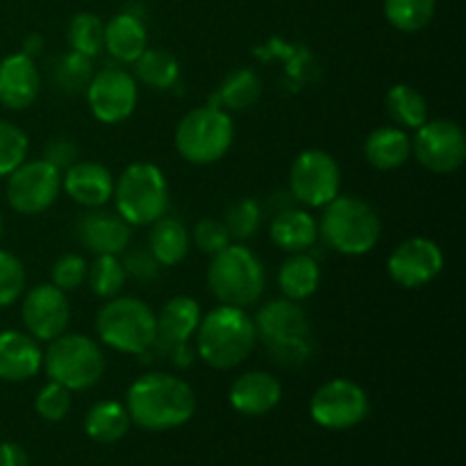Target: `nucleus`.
Returning <instances> with one entry per match:
<instances>
[{"label":"nucleus","mask_w":466,"mask_h":466,"mask_svg":"<svg viewBox=\"0 0 466 466\" xmlns=\"http://www.w3.org/2000/svg\"><path fill=\"white\" fill-rule=\"evenodd\" d=\"M126 410L130 421L150 432L180 428L194 417V390L171 373H146L127 390Z\"/></svg>","instance_id":"f257e3e1"},{"label":"nucleus","mask_w":466,"mask_h":466,"mask_svg":"<svg viewBox=\"0 0 466 466\" xmlns=\"http://www.w3.org/2000/svg\"><path fill=\"white\" fill-rule=\"evenodd\" d=\"M258 344L255 321L248 312L221 305L200 319L196 330V353L212 369H235L253 353Z\"/></svg>","instance_id":"f03ea898"},{"label":"nucleus","mask_w":466,"mask_h":466,"mask_svg":"<svg viewBox=\"0 0 466 466\" xmlns=\"http://www.w3.org/2000/svg\"><path fill=\"white\" fill-rule=\"evenodd\" d=\"M255 332L282 367H300L314 353L309 319L296 300L280 299L264 305L255 317Z\"/></svg>","instance_id":"7ed1b4c3"},{"label":"nucleus","mask_w":466,"mask_h":466,"mask_svg":"<svg viewBox=\"0 0 466 466\" xmlns=\"http://www.w3.org/2000/svg\"><path fill=\"white\" fill-rule=\"evenodd\" d=\"M380 217L376 209L355 196H337L323 208L319 235L341 255H367L380 239Z\"/></svg>","instance_id":"20e7f679"},{"label":"nucleus","mask_w":466,"mask_h":466,"mask_svg":"<svg viewBox=\"0 0 466 466\" xmlns=\"http://www.w3.org/2000/svg\"><path fill=\"white\" fill-rule=\"evenodd\" d=\"M264 267L246 246H226L212 255L208 267V287L221 305L250 308L264 294Z\"/></svg>","instance_id":"39448f33"},{"label":"nucleus","mask_w":466,"mask_h":466,"mask_svg":"<svg viewBox=\"0 0 466 466\" xmlns=\"http://www.w3.org/2000/svg\"><path fill=\"white\" fill-rule=\"evenodd\" d=\"M116 212L127 226H153L168 212V182L162 168L150 162L130 164L114 182Z\"/></svg>","instance_id":"423d86ee"},{"label":"nucleus","mask_w":466,"mask_h":466,"mask_svg":"<svg viewBox=\"0 0 466 466\" xmlns=\"http://www.w3.org/2000/svg\"><path fill=\"white\" fill-rule=\"evenodd\" d=\"M96 332L109 349L126 355H141L157 337V317L144 300L116 296L100 308Z\"/></svg>","instance_id":"0eeeda50"},{"label":"nucleus","mask_w":466,"mask_h":466,"mask_svg":"<svg viewBox=\"0 0 466 466\" xmlns=\"http://www.w3.org/2000/svg\"><path fill=\"white\" fill-rule=\"evenodd\" d=\"M235 126L230 114L217 105L196 107L177 123L176 148L189 164H214L230 150Z\"/></svg>","instance_id":"6e6552de"},{"label":"nucleus","mask_w":466,"mask_h":466,"mask_svg":"<svg viewBox=\"0 0 466 466\" xmlns=\"http://www.w3.org/2000/svg\"><path fill=\"white\" fill-rule=\"evenodd\" d=\"M46 373L53 382L68 391H82L94 387L105 373V358L100 346L85 335H59L44 353Z\"/></svg>","instance_id":"1a4fd4ad"},{"label":"nucleus","mask_w":466,"mask_h":466,"mask_svg":"<svg viewBox=\"0 0 466 466\" xmlns=\"http://www.w3.org/2000/svg\"><path fill=\"white\" fill-rule=\"evenodd\" d=\"M62 191V171L46 159L23 162L7 176V203L23 217L46 212Z\"/></svg>","instance_id":"9d476101"},{"label":"nucleus","mask_w":466,"mask_h":466,"mask_svg":"<svg viewBox=\"0 0 466 466\" xmlns=\"http://www.w3.org/2000/svg\"><path fill=\"white\" fill-rule=\"evenodd\" d=\"M289 189L299 203L308 208H326L330 200L339 196V164L326 150H303L291 164Z\"/></svg>","instance_id":"9b49d317"},{"label":"nucleus","mask_w":466,"mask_h":466,"mask_svg":"<svg viewBox=\"0 0 466 466\" xmlns=\"http://www.w3.org/2000/svg\"><path fill=\"white\" fill-rule=\"evenodd\" d=\"M309 414L328 431H349L362 423L369 414V396L358 382L335 378L314 391Z\"/></svg>","instance_id":"f8f14e48"},{"label":"nucleus","mask_w":466,"mask_h":466,"mask_svg":"<svg viewBox=\"0 0 466 466\" xmlns=\"http://www.w3.org/2000/svg\"><path fill=\"white\" fill-rule=\"evenodd\" d=\"M412 153L423 168L437 176L455 173L466 159V135L462 127L446 118L426 121L417 127Z\"/></svg>","instance_id":"ddd939ff"},{"label":"nucleus","mask_w":466,"mask_h":466,"mask_svg":"<svg viewBox=\"0 0 466 466\" xmlns=\"http://www.w3.org/2000/svg\"><path fill=\"white\" fill-rule=\"evenodd\" d=\"M139 100L137 80L123 68H103L94 73L86 86V103L100 123H123L132 116Z\"/></svg>","instance_id":"4468645a"},{"label":"nucleus","mask_w":466,"mask_h":466,"mask_svg":"<svg viewBox=\"0 0 466 466\" xmlns=\"http://www.w3.org/2000/svg\"><path fill=\"white\" fill-rule=\"evenodd\" d=\"M441 268H444V253L435 241L426 237H412L403 241L387 262L390 278L403 289H421L431 285Z\"/></svg>","instance_id":"2eb2a0df"},{"label":"nucleus","mask_w":466,"mask_h":466,"mask_svg":"<svg viewBox=\"0 0 466 466\" xmlns=\"http://www.w3.org/2000/svg\"><path fill=\"white\" fill-rule=\"evenodd\" d=\"M21 319L27 335L36 341H53L66 332L71 305L66 294L55 285H36L23 299Z\"/></svg>","instance_id":"dca6fc26"},{"label":"nucleus","mask_w":466,"mask_h":466,"mask_svg":"<svg viewBox=\"0 0 466 466\" xmlns=\"http://www.w3.org/2000/svg\"><path fill=\"white\" fill-rule=\"evenodd\" d=\"M200 305L189 296H173L164 303L157 314V337L153 344L139 355L141 362H150L153 358H167V350L177 344H189L200 323Z\"/></svg>","instance_id":"f3484780"},{"label":"nucleus","mask_w":466,"mask_h":466,"mask_svg":"<svg viewBox=\"0 0 466 466\" xmlns=\"http://www.w3.org/2000/svg\"><path fill=\"white\" fill-rule=\"evenodd\" d=\"M76 237L94 255L126 253L132 239V226H127L118 214L94 208L76 221Z\"/></svg>","instance_id":"a211bd4d"},{"label":"nucleus","mask_w":466,"mask_h":466,"mask_svg":"<svg viewBox=\"0 0 466 466\" xmlns=\"http://www.w3.org/2000/svg\"><path fill=\"white\" fill-rule=\"evenodd\" d=\"M41 77L35 59L25 53H14L0 62V105L14 112L27 109L36 100Z\"/></svg>","instance_id":"6ab92c4d"},{"label":"nucleus","mask_w":466,"mask_h":466,"mask_svg":"<svg viewBox=\"0 0 466 466\" xmlns=\"http://www.w3.org/2000/svg\"><path fill=\"white\" fill-rule=\"evenodd\" d=\"M62 189L82 208H103L114 196V176L98 162H76L62 176Z\"/></svg>","instance_id":"aec40b11"},{"label":"nucleus","mask_w":466,"mask_h":466,"mask_svg":"<svg viewBox=\"0 0 466 466\" xmlns=\"http://www.w3.org/2000/svg\"><path fill=\"white\" fill-rule=\"evenodd\" d=\"M44 367V350L35 337L18 330L0 332V380L25 382Z\"/></svg>","instance_id":"412c9836"},{"label":"nucleus","mask_w":466,"mask_h":466,"mask_svg":"<svg viewBox=\"0 0 466 466\" xmlns=\"http://www.w3.org/2000/svg\"><path fill=\"white\" fill-rule=\"evenodd\" d=\"M282 399V385L267 371H248L230 387V405L244 417H262L276 410Z\"/></svg>","instance_id":"4be33fe9"},{"label":"nucleus","mask_w":466,"mask_h":466,"mask_svg":"<svg viewBox=\"0 0 466 466\" xmlns=\"http://www.w3.org/2000/svg\"><path fill=\"white\" fill-rule=\"evenodd\" d=\"M271 241L287 253H305L319 239V223L300 208H287L273 217L268 228Z\"/></svg>","instance_id":"5701e85b"},{"label":"nucleus","mask_w":466,"mask_h":466,"mask_svg":"<svg viewBox=\"0 0 466 466\" xmlns=\"http://www.w3.org/2000/svg\"><path fill=\"white\" fill-rule=\"evenodd\" d=\"M146 25L135 14H116L109 23H105V50L114 59L126 64H135V59L148 48Z\"/></svg>","instance_id":"b1692460"},{"label":"nucleus","mask_w":466,"mask_h":466,"mask_svg":"<svg viewBox=\"0 0 466 466\" xmlns=\"http://www.w3.org/2000/svg\"><path fill=\"white\" fill-rule=\"evenodd\" d=\"M364 155L378 171H394V168L403 167L412 155V139L400 127H378L364 141Z\"/></svg>","instance_id":"393cba45"},{"label":"nucleus","mask_w":466,"mask_h":466,"mask_svg":"<svg viewBox=\"0 0 466 466\" xmlns=\"http://www.w3.org/2000/svg\"><path fill=\"white\" fill-rule=\"evenodd\" d=\"M191 246V235L180 218L164 214L153 223L148 235V250L157 259L159 267H176L187 258Z\"/></svg>","instance_id":"a878e982"},{"label":"nucleus","mask_w":466,"mask_h":466,"mask_svg":"<svg viewBox=\"0 0 466 466\" xmlns=\"http://www.w3.org/2000/svg\"><path fill=\"white\" fill-rule=\"evenodd\" d=\"M319 282H321V268H319L317 259L308 253H291V258H287L278 271L280 291L285 294V299L296 300V303L317 294Z\"/></svg>","instance_id":"bb28decb"},{"label":"nucleus","mask_w":466,"mask_h":466,"mask_svg":"<svg viewBox=\"0 0 466 466\" xmlns=\"http://www.w3.org/2000/svg\"><path fill=\"white\" fill-rule=\"evenodd\" d=\"M130 423L126 405L116 403V400H103L89 410L85 419V431L98 444H114L126 437Z\"/></svg>","instance_id":"cd10ccee"},{"label":"nucleus","mask_w":466,"mask_h":466,"mask_svg":"<svg viewBox=\"0 0 466 466\" xmlns=\"http://www.w3.org/2000/svg\"><path fill=\"white\" fill-rule=\"evenodd\" d=\"M135 76L150 89L167 91L180 80V62L168 50L146 48L135 59Z\"/></svg>","instance_id":"c85d7f7f"},{"label":"nucleus","mask_w":466,"mask_h":466,"mask_svg":"<svg viewBox=\"0 0 466 466\" xmlns=\"http://www.w3.org/2000/svg\"><path fill=\"white\" fill-rule=\"evenodd\" d=\"M387 114L405 130H417L428 121V103L414 86L396 85L387 91Z\"/></svg>","instance_id":"c756f323"},{"label":"nucleus","mask_w":466,"mask_h":466,"mask_svg":"<svg viewBox=\"0 0 466 466\" xmlns=\"http://www.w3.org/2000/svg\"><path fill=\"white\" fill-rule=\"evenodd\" d=\"M259 96H262V80L250 68H239V71L230 73L218 86V103L228 109L253 107Z\"/></svg>","instance_id":"7c9ffc66"},{"label":"nucleus","mask_w":466,"mask_h":466,"mask_svg":"<svg viewBox=\"0 0 466 466\" xmlns=\"http://www.w3.org/2000/svg\"><path fill=\"white\" fill-rule=\"evenodd\" d=\"M437 0H385V16L399 32H421L435 16Z\"/></svg>","instance_id":"2f4dec72"},{"label":"nucleus","mask_w":466,"mask_h":466,"mask_svg":"<svg viewBox=\"0 0 466 466\" xmlns=\"http://www.w3.org/2000/svg\"><path fill=\"white\" fill-rule=\"evenodd\" d=\"M86 280H89L91 291L98 299L109 300L121 294L123 287H126L127 273L118 255H96V262L89 267Z\"/></svg>","instance_id":"473e14b6"},{"label":"nucleus","mask_w":466,"mask_h":466,"mask_svg":"<svg viewBox=\"0 0 466 466\" xmlns=\"http://www.w3.org/2000/svg\"><path fill=\"white\" fill-rule=\"evenodd\" d=\"M68 44L76 53L98 57L105 48V23L91 12L77 14L68 25Z\"/></svg>","instance_id":"72a5a7b5"},{"label":"nucleus","mask_w":466,"mask_h":466,"mask_svg":"<svg viewBox=\"0 0 466 466\" xmlns=\"http://www.w3.org/2000/svg\"><path fill=\"white\" fill-rule=\"evenodd\" d=\"M94 77V59L86 55L71 53L64 55L55 66V85L66 94H82Z\"/></svg>","instance_id":"f704fd0d"},{"label":"nucleus","mask_w":466,"mask_h":466,"mask_svg":"<svg viewBox=\"0 0 466 466\" xmlns=\"http://www.w3.org/2000/svg\"><path fill=\"white\" fill-rule=\"evenodd\" d=\"M223 226L230 232V239H250L262 226V208L253 198L235 200L223 214Z\"/></svg>","instance_id":"c9c22d12"},{"label":"nucleus","mask_w":466,"mask_h":466,"mask_svg":"<svg viewBox=\"0 0 466 466\" xmlns=\"http://www.w3.org/2000/svg\"><path fill=\"white\" fill-rule=\"evenodd\" d=\"M27 135L9 121H0V177H7L27 157Z\"/></svg>","instance_id":"e433bc0d"},{"label":"nucleus","mask_w":466,"mask_h":466,"mask_svg":"<svg viewBox=\"0 0 466 466\" xmlns=\"http://www.w3.org/2000/svg\"><path fill=\"white\" fill-rule=\"evenodd\" d=\"M25 289V268L16 255L0 250V308L16 303Z\"/></svg>","instance_id":"4c0bfd02"},{"label":"nucleus","mask_w":466,"mask_h":466,"mask_svg":"<svg viewBox=\"0 0 466 466\" xmlns=\"http://www.w3.org/2000/svg\"><path fill=\"white\" fill-rule=\"evenodd\" d=\"M36 414L46 421H62L71 412V391L59 382L50 380L48 385L41 387L35 400Z\"/></svg>","instance_id":"58836bf2"},{"label":"nucleus","mask_w":466,"mask_h":466,"mask_svg":"<svg viewBox=\"0 0 466 466\" xmlns=\"http://www.w3.org/2000/svg\"><path fill=\"white\" fill-rule=\"evenodd\" d=\"M86 273H89L86 259L77 253H66L53 264V285L62 289L64 294H68V291H76L77 287H82V282L86 280Z\"/></svg>","instance_id":"ea45409f"},{"label":"nucleus","mask_w":466,"mask_h":466,"mask_svg":"<svg viewBox=\"0 0 466 466\" xmlns=\"http://www.w3.org/2000/svg\"><path fill=\"white\" fill-rule=\"evenodd\" d=\"M194 244L200 253L212 258V255L221 253L226 246H230V232L223 226V221H217V218H203V221L196 223L194 228Z\"/></svg>","instance_id":"a19ab883"},{"label":"nucleus","mask_w":466,"mask_h":466,"mask_svg":"<svg viewBox=\"0 0 466 466\" xmlns=\"http://www.w3.org/2000/svg\"><path fill=\"white\" fill-rule=\"evenodd\" d=\"M123 268L130 278L139 282H150L159 276V262L153 258L150 250L144 248H135L130 253H126L123 258Z\"/></svg>","instance_id":"79ce46f5"},{"label":"nucleus","mask_w":466,"mask_h":466,"mask_svg":"<svg viewBox=\"0 0 466 466\" xmlns=\"http://www.w3.org/2000/svg\"><path fill=\"white\" fill-rule=\"evenodd\" d=\"M48 164H53L59 171H66L68 167L77 162V146L73 144L71 139H64V137H57V139L48 141L44 148V157Z\"/></svg>","instance_id":"37998d69"},{"label":"nucleus","mask_w":466,"mask_h":466,"mask_svg":"<svg viewBox=\"0 0 466 466\" xmlns=\"http://www.w3.org/2000/svg\"><path fill=\"white\" fill-rule=\"evenodd\" d=\"M0 466H30L25 449L14 441H3L0 444Z\"/></svg>","instance_id":"c03bdc74"},{"label":"nucleus","mask_w":466,"mask_h":466,"mask_svg":"<svg viewBox=\"0 0 466 466\" xmlns=\"http://www.w3.org/2000/svg\"><path fill=\"white\" fill-rule=\"evenodd\" d=\"M41 46H44V41H41V36H30V39H25V44H23V53L27 55V57H35V55L41 53Z\"/></svg>","instance_id":"a18cd8bd"},{"label":"nucleus","mask_w":466,"mask_h":466,"mask_svg":"<svg viewBox=\"0 0 466 466\" xmlns=\"http://www.w3.org/2000/svg\"><path fill=\"white\" fill-rule=\"evenodd\" d=\"M3 228H5V223H3V214H0V237H3Z\"/></svg>","instance_id":"49530a36"}]
</instances>
